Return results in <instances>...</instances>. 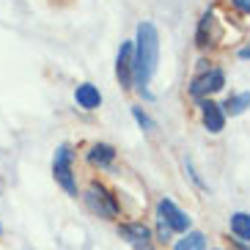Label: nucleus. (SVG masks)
<instances>
[{"mask_svg": "<svg viewBox=\"0 0 250 250\" xmlns=\"http://www.w3.org/2000/svg\"><path fill=\"white\" fill-rule=\"evenodd\" d=\"M74 102L83 110H99L102 107V94H99V88H96L94 83H80L74 88Z\"/></svg>", "mask_w": 250, "mask_h": 250, "instance_id": "9", "label": "nucleus"}, {"mask_svg": "<svg viewBox=\"0 0 250 250\" xmlns=\"http://www.w3.org/2000/svg\"><path fill=\"white\" fill-rule=\"evenodd\" d=\"M160 63V33H157L154 22H140L138 25V39L132 42V85L143 96L151 99L146 85L151 83Z\"/></svg>", "mask_w": 250, "mask_h": 250, "instance_id": "1", "label": "nucleus"}, {"mask_svg": "<svg viewBox=\"0 0 250 250\" xmlns=\"http://www.w3.org/2000/svg\"><path fill=\"white\" fill-rule=\"evenodd\" d=\"M173 250H206V236L201 231H187V234L173 245Z\"/></svg>", "mask_w": 250, "mask_h": 250, "instance_id": "13", "label": "nucleus"}, {"mask_svg": "<svg viewBox=\"0 0 250 250\" xmlns=\"http://www.w3.org/2000/svg\"><path fill=\"white\" fill-rule=\"evenodd\" d=\"M72 160H74L72 146L69 143H61L55 148V157H52V176H55V182L69 195H77V179H74V170H72Z\"/></svg>", "mask_w": 250, "mask_h": 250, "instance_id": "2", "label": "nucleus"}, {"mask_svg": "<svg viewBox=\"0 0 250 250\" xmlns=\"http://www.w3.org/2000/svg\"><path fill=\"white\" fill-rule=\"evenodd\" d=\"M231 3H234L242 14H250V0H231Z\"/></svg>", "mask_w": 250, "mask_h": 250, "instance_id": "17", "label": "nucleus"}, {"mask_svg": "<svg viewBox=\"0 0 250 250\" xmlns=\"http://www.w3.org/2000/svg\"><path fill=\"white\" fill-rule=\"evenodd\" d=\"M220 107H223V116H242V113L250 107V94L248 91H242V94H231Z\"/></svg>", "mask_w": 250, "mask_h": 250, "instance_id": "12", "label": "nucleus"}, {"mask_svg": "<svg viewBox=\"0 0 250 250\" xmlns=\"http://www.w3.org/2000/svg\"><path fill=\"white\" fill-rule=\"evenodd\" d=\"M201 118H204V126L209 132H223L226 126V116H223V107L212 99H201Z\"/></svg>", "mask_w": 250, "mask_h": 250, "instance_id": "8", "label": "nucleus"}, {"mask_svg": "<svg viewBox=\"0 0 250 250\" xmlns=\"http://www.w3.org/2000/svg\"><path fill=\"white\" fill-rule=\"evenodd\" d=\"M239 58H242V61H250V44H248V47H242V50H239Z\"/></svg>", "mask_w": 250, "mask_h": 250, "instance_id": "18", "label": "nucleus"}, {"mask_svg": "<svg viewBox=\"0 0 250 250\" xmlns=\"http://www.w3.org/2000/svg\"><path fill=\"white\" fill-rule=\"evenodd\" d=\"M231 234L236 236V242H242V245L250 242V214L248 212L231 214Z\"/></svg>", "mask_w": 250, "mask_h": 250, "instance_id": "11", "label": "nucleus"}, {"mask_svg": "<svg viewBox=\"0 0 250 250\" xmlns=\"http://www.w3.org/2000/svg\"><path fill=\"white\" fill-rule=\"evenodd\" d=\"M116 77L124 88H132V42H121V47H118Z\"/></svg>", "mask_w": 250, "mask_h": 250, "instance_id": "7", "label": "nucleus"}, {"mask_svg": "<svg viewBox=\"0 0 250 250\" xmlns=\"http://www.w3.org/2000/svg\"><path fill=\"white\" fill-rule=\"evenodd\" d=\"M132 118L135 121H138V126L140 129H146V132H151V129H154V121H151V118L146 116V110H143V107H132Z\"/></svg>", "mask_w": 250, "mask_h": 250, "instance_id": "15", "label": "nucleus"}, {"mask_svg": "<svg viewBox=\"0 0 250 250\" xmlns=\"http://www.w3.org/2000/svg\"><path fill=\"white\" fill-rule=\"evenodd\" d=\"M118 234L124 236L135 250H154L151 248V228L143 226V223H124L118 228Z\"/></svg>", "mask_w": 250, "mask_h": 250, "instance_id": "6", "label": "nucleus"}, {"mask_svg": "<svg viewBox=\"0 0 250 250\" xmlns=\"http://www.w3.org/2000/svg\"><path fill=\"white\" fill-rule=\"evenodd\" d=\"M226 85V72L223 69H209V72H204L201 77H195L192 80V85H190V94H192V99H204V96H209V94H217V91Z\"/></svg>", "mask_w": 250, "mask_h": 250, "instance_id": "5", "label": "nucleus"}, {"mask_svg": "<svg viewBox=\"0 0 250 250\" xmlns=\"http://www.w3.org/2000/svg\"><path fill=\"white\" fill-rule=\"evenodd\" d=\"M0 234H3V226H0Z\"/></svg>", "mask_w": 250, "mask_h": 250, "instance_id": "20", "label": "nucleus"}, {"mask_svg": "<svg viewBox=\"0 0 250 250\" xmlns=\"http://www.w3.org/2000/svg\"><path fill=\"white\" fill-rule=\"evenodd\" d=\"M212 25H214V14H212V11H206V14L201 17V22H198V33H195L198 47H209V44H212Z\"/></svg>", "mask_w": 250, "mask_h": 250, "instance_id": "14", "label": "nucleus"}, {"mask_svg": "<svg viewBox=\"0 0 250 250\" xmlns=\"http://www.w3.org/2000/svg\"><path fill=\"white\" fill-rule=\"evenodd\" d=\"M113 160H116V148L107 146V143H94L88 151V162L91 165H99V168H110Z\"/></svg>", "mask_w": 250, "mask_h": 250, "instance_id": "10", "label": "nucleus"}, {"mask_svg": "<svg viewBox=\"0 0 250 250\" xmlns=\"http://www.w3.org/2000/svg\"><path fill=\"white\" fill-rule=\"evenodd\" d=\"M85 204H88V209L94 214H99V217H104V220H113V217H118V201L116 195H113L104 184H91L88 192H85Z\"/></svg>", "mask_w": 250, "mask_h": 250, "instance_id": "3", "label": "nucleus"}, {"mask_svg": "<svg viewBox=\"0 0 250 250\" xmlns=\"http://www.w3.org/2000/svg\"><path fill=\"white\" fill-rule=\"evenodd\" d=\"M236 250H250L248 245H242V242H236Z\"/></svg>", "mask_w": 250, "mask_h": 250, "instance_id": "19", "label": "nucleus"}, {"mask_svg": "<svg viewBox=\"0 0 250 250\" xmlns=\"http://www.w3.org/2000/svg\"><path fill=\"white\" fill-rule=\"evenodd\" d=\"M157 220L165 223L170 231H179V234H187L190 231V217H187V212H182L170 198H162L157 204Z\"/></svg>", "mask_w": 250, "mask_h": 250, "instance_id": "4", "label": "nucleus"}, {"mask_svg": "<svg viewBox=\"0 0 250 250\" xmlns=\"http://www.w3.org/2000/svg\"><path fill=\"white\" fill-rule=\"evenodd\" d=\"M157 234H160L162 242H168V239H170V228L165 226V223H160V226H157Z\"/></svg>", "mask_w": 250, "mask_h": 250, "instance_id": "16", "label": "nucleus"}]
</instances>
